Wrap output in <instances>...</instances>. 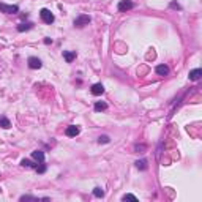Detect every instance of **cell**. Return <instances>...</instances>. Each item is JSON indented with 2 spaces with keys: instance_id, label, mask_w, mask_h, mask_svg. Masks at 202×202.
<instances>
[{
  "instance_id": "4",
  "label": "cell",
  "mask_w": 202,
  "mask_h": 202,
  "mask_svg": "<svg viewBox=\"0 0 202 202\" xmlns=\"http://www.w3.org/2000/svg\"><path fill=\"white\" fill-rule=\"evenodd\" d=\"M92 21V17L89 14H79L74 19V27H84V25H89V22Z\"/></svg>"
},
{
  "instance_id": "7",
  "label": "cell",
  "mask_w": 202,
  "mask_h": 202,
  "mask_svg": "<svg viewBox=\"0 0 202 202\" xmlns=\"http://www.w3.org/2000/svg\"><path fill=\"white\" fill-rule=\"evenodd\" d=\"M90 92H92V95L100 96V95L104 93V85L101 84V82H98V84H93V85H92V89H90Z\"/></svg>"
},
{
  "instance_id": "1",
  "label": "cell",
  "mask_w": 202,
  "mask_h": 202,
  "mask_svg": "<svg viewBox=\"0 0 202 202\" xmlns=\"http://www.w3.org/2000/svg\"><path fill=\"white\" fill-rule=\"evenodd\" d=\"M40 17H41V21H43L44 24H52V22L56 21V16H54L48 8H43V10L40 11Z\"/></svg>"
},
{
  "instance_id": "11",
  "label": "cell",
  "mask_w": 202,
  "mask_h": 202,
  "mask_svg": "<svg viewBox=\"0 0 202 202\" xmlns=\"http://www.w3.org/2000/svg\"><path fill=\"white\" fill-rule=\"evenodd\" d=\"M30 29H33V22H22V24L17 25V32H27V30H30Z\"/></svg>"
},
{
  "instance_id": "5",
  "label": "cell",
  "mask_w": 202,
  "mask_h": 202,
  "mask_svg": "<svg viewBox=\"0 0 202 202\" xmlns=\"http://www.w3.org/2000/svg\"><path fill=\"white\" fill-rule=\"evenodd\" d=\"M79 133H81V128L76 126V125H70V126L65 130V134H66L68 137H76Z\"/></svg>"
},
{
  "instance_id": "3",
  "label": "cell",
  "mask_w": 202,
  "mask_h": 202,
  "mask_svg": "<svg viewBox=\"0 0 202 202\" xmlns=\"http://www.w3.org/2000/svg\"><path fill=\"white\" fill-rule=\"evenodd\" d=\"M0 11L5 14H16L19 13V6L17 5H6V3H0Z\"/></svg>"
},
{
  "instance_id": "6",
  "label": "cell",
  "mask_w": 202,
  "mask_h": 202,
  "mask_svg": "<svg viewBox=\"0 0 202 202\" xmlns=\"http://www.w3.org/2000/svg\"><path fill=\"white\" fill-rule=\"evenodd\" d=\"M29 66L32 68V70H40L41 66H43V63H41V60L38 57H29Z\"/></svg>"
},
{
  "instance_id": "18",
  "label": "cell",
  "mask_w": 202,
  "mask_h": 202,
  "mask_svg": "<svg viewBox=\"0 0 202 202\" xmlns=\"http://www.w3.org/2000/svg\"><path fill=\"white\" fill-rule=\"evenodd\" d=\"M93 196L95 197H103L104 196V191L101 190L100 186H96V188H93Z\"/></svg>"
},
{
  "instance_id": "24",
  "label": "cell",
  "mask_w": 202,
  "mask_h": 202,
  "mask_svg": "<svg viewBox=\"0 0 202 202\" xmlns=\"http://www.w3.org/2000/svg\"><path fill=\"white\" fill-rule=\"evenodd\" d=\"M44 43L46 44H50V43H52V40H50V38H44Z\"/></svg>"
},
{
  "instance_id": "8",
  "label": "cell",
  "mask_w": 202,
  "mask_h": 202,
  "mask_svg": "<svg viewBox=\"0 0 202 202\" xmlns=\"http://www.w3.org/2000/svg\"><path fill=\"white\" fill-rule=\"evenodd\" d=\"M201 76H202V70L201 68H196V70H191L190 71V81H199L201 79Z\"/></svg>"
},
{
  "instance_id": "20",
  "label": "cell",
  "mask_w": 202,
  "mask_h": 202,
  "mask_svg": "<svg viewBox=\"0 0 202 202\" xmlns=\"http://www.w3.org/2000/svg\"><path fill=\"white\" fill-rule=\"evenodd\" d=\"M98 142H100V144H107V142H111V139H109V136L103 134V136L98 137Z\"/></svg>"
},
{
  "instance_id": "12",
  "label": "cell",
  "mask_w": 202,
  "mask_h": 202,
  "mask_svg": "<svg viewBox=\"0 0 202 202\" xmlns=\"http://www.w3.org/2000/svg\"><path fill=\"white\" fill-rule=\"evenodd\" d=\"M155 71H157V74H159V76H167L169 74V68L166 65H158L157 68H155Z\"/></svg>"
},
{
  "instance_id": "17",
  "label": "cell",
  "mask_w": 202,
  "mask_h": 202,
  "mask_svg": "<svg viewBox=\"0 0 202 202\" xmlns=\"http://www.w3.org/2000/svg\"><path fill=\"white\" fill-rule=\"evenodd\" d=\"M21 164H22L24 167H36V164H35V163H32L30 159H25V158L21 161Z\"/></svg>"
},
{
  "instance_id": "13",
  "label": "cell",
  "mask_w": 202,
  "mask_h": 202,
  "mask_svg": "<svg viewBox=\"0 0 202 202\" xmlns=\"http://www.w3.org/2000/svg\"><path fill=\"white\" fill-rule=\"evenodd\" d=\"M106 109H107V104L104 103V101H98V103H95V111H96V112L106 111Z\"/></svg>"
},
{
  "instance_id": "23",
  "label": "cell",
  "mask_w": 202,
  "mask_h": 202,
  "mask_svg": "<svg viewBox=\"0 0 202 202\" xmlns=\"http://www.w3.org/2000/svg\"><path fill=\"white\" fill-rule=\"evenodd\" d=\"M134 149H136V150H145V145H136Z\"/></svg>"
},
{
  "instance_id": "10",
  "label": "cell",
  "mask_w": 202,
  "mask_h": 202,
  "mask_svg": "<svg viewBox=\"0 0 202 202\" xmlns=\"http://www.w3.org/2000/svg\"><path fill=\"white\" fill-rule=\"evenodd\" d=\"M32 158H33L35 161H38V163H43V161H44V152H43V150H35V152H32Z\"/></svg>"
},
{
  "instance_id": "9",
  "label": "cell",
  "mask_w": 202,
  "mask_h": 202,
  "mask_svg": "<svg viewBox=\"0 0 202 202\" xmlns=\"http://www.w3.org/2000/svg\"><path fill=\"white\" fill-rule=\"evenodd\" d=\"M63 58L66 60V63H71L76 58V50H63Z\"/></svg>"
},
{
  "instance_id": "2",
  "label": "cell",
  "mask_w": 202,
  "mask_h": 202,
  "mask_svg": "<svg viewBox=\"0 0 202 202\" xmlns=\"http://www.w3.org/2000/svg\"><path fill=\"white\" fill-rule=\"evenodd\" d=\"M133 8H134V2H131V0H120L117 10L120 13H126V11L133 10Z\"/></svg>"
},
{
  "instance_id": "14",
  "label": "cell",
  "mask_w": 202,
  "mask_h": 202,
  "mask_svg": "<svg viewBox=\"0 0 202 202\" xmlns=\"http://www.w3.org/2000/svg\"><path fill=\"white\" fill-rule=\"evenodd\" d=\"M136 167L139 169V171H145L147 167V159H139V161H136Z\"/></svg>"
},
{
  "instance_id": "15",
  "label": "cell",
  "mask_w": 202,
  "mask_h": 202,
  "mask_svg": "<svg viewBox=\"0 0 202 202\" xmlns=\"http://www.w3.org/2000/svg\"><path fill=\"white\" fill-rule=\"evenodd\" d=\"M0 126H2L3 130H8V128L11 126V122L8 120L6 117H2V118H0Z\"/></svg>"
},
{
  "instance_id": "16",
  "label": "cell",
  "mask_w": 202,
  "mask_h": 202,
  "mask_svg": "<svg viewBox=\"0 0 202 202\" xmlns=\"http://www.w3.org/2000/svg\"><path fill=\"white\" fill-rule=\"evenodd\" d=\"M19 201H40V197H36V196H30V194H24V196H21L19 197Z\"/></svg>"
},
{
  "instance_id": "21",
  "label": "cell",
  "mask_w": 202,
  "mask_h": 202,
  "mask_svg": "<svg viewBox=\"0 0 202 202\" xmlns=\"http://www.w3.org/2000/svg\"><path fill=\"white\" fill-rule=\"evenodd\" d=\"M122 199H123V201H126V199H130V201H137V197H136L134 194H130V193H128V194H125V196L122 197Z\"/></svg>"
},
{
  "instance_id": "22",
  "label": "cell",
  "mask_w": 202,
  "mask_h": 202,
  "mask_svg": "<svg viewBox=\"0 0 202 202\" xmlns=\"http://www.w3.org/2000/svg\"><path fill=\"white\" fill-rule=\"evenodd\" d=\"M169 6H171V8H174V10H182V6L178 5L177 2H171V5H169Z\"/></svg>"
},
{
  "instance_id": "19",
  "label": "cell",
  "mask_w": 202,
  "mask_h": 202,
  "mask_svg": "<svg viewBox=\"0 0 202 202\" xmlns=\"http://www.w3.org/2000/svg\"><path fill=\"white\" fill-rule=\"evenodd\" d=\"M46 169H48V167H46V164L43 161V163H40V166H36V172H38V174H44Z\"/></svg>"
}]
</instances>
